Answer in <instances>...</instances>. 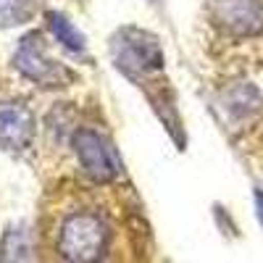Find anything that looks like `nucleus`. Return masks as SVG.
I'll list each match as a JSON object with an SVG mask.
<instances>
[{"instance_id":"obj_9","label":"nucleus","mask_w":263,"mask_h":263,"mask_svg":"<svg viewBox=\"0 0 263 263\" xmlns=\"http://www.w3.org/2000/svg\"><path fill=\"white\" fill-rule=\"evenodd\" d=\"M255 211H258V218H260V224H263V192L260 190L255 192Z\"/></svg>"},{"instance_id":"obj_5","label":"nucleus","mask_w":263,"mask_h":263,"mask_svg":"<svg viewBox=\"0 0 263 263\" xmlns=\"http://www.w3.org/2000/svg\"><path fill=\"white\" fill-rule=\"evenodd\" d=\"M211 18L232 37H253L263 29V0H211Z\"/></svg>"},{"instance_id":"obj_1","label":"nucleus","mask_w":263,"mask_h":263,"mask_svg":"<svg viewBox=\"0 0 263 263\" xmlns=\"http://www.w3.org/2000/svg\"><path fill=\"white\" fill-rule=\"evenodd\" d=\"M111 248V227L95 211H71L58 227V255L63 260H100Z\"/></svg>"},{"instance_id":"obj_3","label":"nucleus","mask_w":263,"mask_h":263,"mask_svg":"<svg viewBox=\"0 0 263 263\" xmlns=\"http://www.w3.org/2000/svg\"><path fill=\"white\" fill-rule=\"evenodd\" d=\"M13 63H16L21 77L40 84V87H69L77 79L74 71L66 63L50 58L45 40H42V34H37V32L27 34L18 42Z\"/></svg>"},{"instance_id":"obj_8","label":"nucleus","mask_w":263,"mask_h":263,"mask_svg":"<svg viewBox=\"0 0 263 263\" xmlns=\"http://www.w3.org/2000/svg\"><path fill=\"white\" fill-rule=\"evenodd\" d=\"M48 27H50V32L55 34V40L61 42L63 48H69L71 53H84V50H87L84 34H82L63 13L50 11V13H48Z\"/></svg>"},{"instance_id":"obj_4","label":"nucleus","mask_w":263,"mask_h":263,"mask_svg":"<svg viewBox=\"0 0 263 263\" xmlns=\"http://www.w3.org/2000/svg\"><path fill=\"white\" fill-rule=\"evenodd\" d=\"M74 153L82 171L98 184L114 182L121 174V161L114 145L95 129H77L74 135Z\"/></svg>"},{"instance_id":"obj_6","label":"nucleus","mask_w":263,"mask_h":263,"mask_svg":"<svg viewBox=\"0 0 263 263\" xmlns=\"http://www.w3.org/2000/svg\"><path fill=\"white\" fill-rule=\"evenodd\" d=\"M34 135H37V121L24 103L13 100L0 103V150L24 153L27 147H32Z\"/></svg>"},{"instance_id":"obj_2","label":"nucleus","mask_w":263,"mask_h":263,"mask_svg":"<svg viewBox=\"0 0 263 263\" xmlns=\"http://www.w3.org/2000/svg\"><path fill=\"white\" fill-rule=\"evenodd\" d=\"M111 53L119 69L135 79L163 69V50L158 40L137 27H124L111 42Z\"/></svg>"},{"instance_id":"obj_7","label":"nucleus","mask_w":263,"mask_h":263,"mask_svg":"<svg viewBox=\"0 0 263 263\" xmlns=\"http://www.w3.org/2000/svg\"><path fill=\"white\" fill-rule=\"evenodd\" d=\"M42 0H0V27H21L37 16Z\"/></svg>"}]
</instances>
